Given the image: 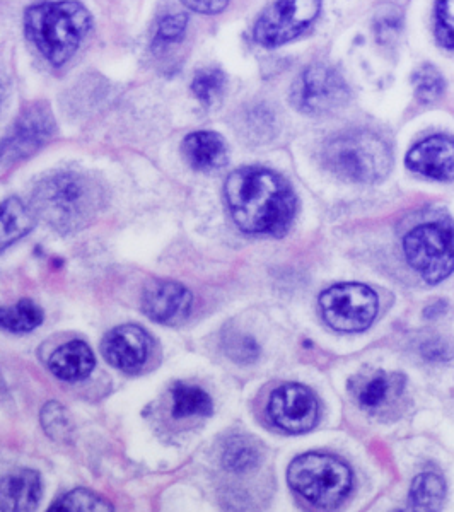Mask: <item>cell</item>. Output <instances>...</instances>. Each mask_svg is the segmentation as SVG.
<instances>
[{
    "mask_svg": "<svg viewBox=\"0 0 454 512\" xmlns=\"http://www.w3.org/2000/svg\"><path fill=\"white\" fill-rule=\"evenodd\" d=\"M320 311L326 325L344 333H359L373 325L379 299L369 286L347 282L321 292Z\"/></svg>",
    "mask_w": 454,
    "mask_h": 512,
    "instance_id": "obj_8",
    "label": "cell"
},
{
    "mask_svg": "<svg viewBox=\"0 0 454 512\" xmlns=\"http://www.w3.org/2000/svg\"><path fill=\"white\" fill-rule=\"evenodd\" d=\"M287 480L296 494L323 509L340 506L352 489L349 466L330 454L297 456L289 465Z\"/></svg>",
    "mask_w": 454,
    "mask_h": 512,
    "instance_id": "obj_5",
    "label": "cell"
},
{
    "mask_svg": "<svg viewBox=\"0 0 454 512\" xmlns=\"http://www.w3.org/2000/svg\"><path fill=\"white\" fill-rule=\"evenodd\" d=\"M268 417L289 434H304L315 429L320 420V403L303 384H284L270 395Z\"/></svg>",
    "mask_w": 454,
    "mask_h": 512,
    "instance_id": "obj_11",
    "label": "cell"
},
{
    "mask_svg": "<svg viewBox=\"0 0 454 512\" xmlns=\"http://www.w3.org/2000/svg\"><path fill=\"white\" fill-rule=\"evenodd\" d=\"M408 265L427 284H439L454 272V222L451 219L422 222L403 238Z\"/></svg>",
    "mask_w": 454,
    "mask_h": 512,
    "instance_id": "obj_6",
    "label": "cell"
},
{
    "mask_svg": "<svg viewBox=\"0 0 454 512\" xmlns=\"http://www.w3.org/2000/svg\"><path fill=\"white\" fill-rule=\"evenodd\" d=\"M33 226H35V212L31 207H28L23 200L16 197L4 200L2 219H0L2 250H6L7 246H11L18 239L30 234Z\"/></svg>",
    "mask_w": 454,
    "mask_h": 512,
    "instance_id": "obj_19",
    "label": "cell"
},
{
    "mask_svg": "<svg viewBox=\"0 0 454 512\" xmlns=\"http://www.w3.org/2000/svg\"><path fill=\"white\" fill-rule=\"evenodd\" d=\"M187 23V12H176V14L164 16L159 21L158 31H156V36H154L152 48L159 50V48L168 47L171 43L180 41L183 35H185V30H187Z\"/></svg>",
    "mask_w": 454,
    "mask_h": 512,
    "instance_id": "obj_28",
    "label": "cell"
},
{
    "mask_svg": "<svg viewBox=\"0 0 454 512\" xmlns=\"http://www.w3.org/2000/svg\"><path fill=\"white\" fill-rule=\"evenodd\" d=\"M415 96L420 103L431 105L441 98L446 89V82L439 70L431 64L422 65L414 74Z\"/></svg>",
    "mask_w": 454,
    "mask_h": 512,
    "instance_id": "obj_25",
    "label": "cell"
},
{
    "mask_svg": "<svg viewBox=\"0 0 454 512\" xmlns=\"http://www.w3.org/2000/svg\"><path fill=\"white\" fill-rule=\"evenodd\" d=\"M222 345H224V352L239 364H253L260 355V347L253 337L236 330H231L224 335Z\"/></svg>",
    "mask_w": 454,
    "mask_h": 512,
    "instance_id": "obj_27",
    "label": "cell"
},
{
    "mask_svg": "<svg viewBox=\"0 0 454 512\" xmlns=\"http://www.w3.org/2000/svg\"><path fill=\"white\" fill-rule=\"evenodd\" d=\"M449 352L451 350L448 349V345L441 342V340H431V342H427V344L422 347V354L427 357V359H432V361H444V359H448Z\"/></svg>",
    "mask_w": 454,
    "mask_h": 512,
    "instance_id": "obj_32",
    "label": "cell"
},
{
    "mask_svg": "<svg viewBox=\"0 0 454 512\" xmlns=\"http://www.w3.org/2000/svg\"><path fill=\"white\" fill-rule=\"evenodd\" d=\"M349 99V86L332 65L311 64L292 82V106L308 117H325L342 110Z\"/></svg>",
    "mask_w": 454,
    "mask_h": 512,
    "instance_id": "obj_7",
    "label": "cell"
},
{
    "mask_svg": "<svg viewBox=\"0 0 454 512\" xmlns=\"http://www.w3.org/2000/svg\"><path fill=\"white\" fill-rule=\"evenodd\" d=\"M436 38L441 47L454 50V0L437 2Z\"/></svg>",
    "mask_w": 454,
    "mask_h": 512,
    "instance_id": "obj_29",
    "label": "cell"
},
{
    "mask_svg": "<svg viewBox=\"0 0 454 512\" xmlns=\"http://www.w3.org/2000/svg\"><path fill=\"white\" fill-rule=\"evenodd\" d=\"M50 512H99V511H113V506L108 504L105 499H101L99 495L94 494L88 489H76L65 494L60 501L55 502L50 509Z\"/></svg>",
    "mask_w": 454,
    "mask_h": 512,
    "instance_id": "obj_24",
    "label": "cell"
},
{
    "mask_svg": "<svg viewBox=\"0 0 454 512\" xmlns=\"http://www.w3.org/2000/svg\"><path fill=\"white\" fill-rule=\"evenodd\" d=\"M108 204L101 180L82 171H60L47 176L31 193V209L59 233H77L88 227Z\"/></svg>",
    "mask_w": 454,
    "mask_h": 512,
    "instance_id": "obj_2",
    "label": "cell"
},
{
    "mask_svg": "<svg viewBox=\"0 0 454 512\" xmlns=\"http://www.w3.org/2000/svg\"><path fill=\"white\" fill-rule=\"evenodd\" d=\"M140 306L144 315L161 325H180L187 320L193 306L192 292L175 280L156 279L147 282Z\"/></svg>",
    "mask_w": 454,
    "mask_h": 512,
    "instance_id": "obj_12",
    "label": "cell"
},
{
    "mask_svg": "<svg viewBox=\"0 0 454 512\" xmlns=\"http://www.w3.org/2000/svg\"><path fill=\"white\" fill-rule=\"evenodd\" d=\"M96 366L93 350L82 340H72L53 352L48 359V369L55 378L74 383L88 378Z\"/></svg>",
    "mask_w": 454,
    "mask_h": 512,
    "instance_id": "obj_17",
    "label": "cell"
},
{
    "mask_svg": "<svg viewBox=\"0 0 454 512\" xmlns=\"http://www.w3.org/2000/svg\"><path fill=\"white\" fill-rule=\"evenodd\" d=\"M224 88H226V76L221 69L198 70L193 77V94L204 105H212L221 96Z\"/></svg>",
    "mask_w": 454,
    "mask_h": 512,
    "instance_id": "obj_26",
    "label": "cell"
},
{
    "mask_svg": "<svg viewBox=\"0 0 454 512\" xmlns=\"http://www.w3.org/2000/svg\"><path fill=\"white\" fill-rule=\"evenodd\" d=\"M151 337L137 325H122L106 333L101 354L110 366L127 374L139 373L151 354Z\"/></svg>",
    "mask_w": 454,
    "mask_h": 512,
    "instance_id": "obj_13",
    "label": "cell"
},
{
    "mask_svg": "<svg viewBox=\"0 0 454 512\" xmlns=\"http://www.w3.org/2000/svg\"><path fill=\"white\" fill-rule=\"evenodd\" d=\"M262 463L260 444L248 436H234L227 439L222 451V465L227 472H253Z\"/></svg>",
    "mask_w": 454,
    "mask_h": 512,
    "instance_id": "obj_20",
    "label": "cell"
},
{
    "mask_svg": "<svg viewBox=\"0 0 454 512\" xmlns=\"http://www.w3.org/2000/svg\"><path fill=\"white\" fill-rule=\"evenodd\" d=\"M349 388L362 410L379 414L388 410L402 396L405 378L386 371H371L352 378Z\"/></svg>",
    "mask_w": 454,
    "mask_h": 512,
    "instance_id": "obj_15",
    "label": "cell"
},
{
    "mask_svg": "<svg viewBox=\"0 0 454 512\" xmlns=\"http://www.w3.org/2000/svg\"><path fill=\"white\" fill-rule=\"evenodd\" d=\"M227 209L246 234L280 238L296 216L297 200L289 181L272 169L246 166L227 176Z\"/></svg>",
    "mask_w": 454,
    "mask_h": 512,
    "instance_id": "obj_1",
    "label": "cell"
},
{
    "mask_svg": "<svg viewBox=\"0 0 454 512\" xmlns=\"http://www.w3.org/2000/svg\"><path fill=\"white\" fill-rule=\"evenodd\" d=\"M323 161L342 180L374 185L390 175L393 152L386 140L371 130H349L326 142Z\"/></svg>",
    "mask_w": 454,
    "mask_h": 512,
    "instance_id": "obj_4",
    "label": "cell"
},
{
    "mask_svg": "<svg viewBox=\"0 0 454 512\" xmlns=\"http://www.w3.org/2000/svg\"><path fill=\"white\" fill-rule=\"evenodd\" d=\"M41 424H43V429L52 437L62 439V437L70 434L69 417H67L64 407L59 403H48L43 407V410H41Z\"/></svg>",
    "mask_w": 454,
    "mask_h": 512,
    "instance_id": "obj_30",
    "label": "cell"
},
{
    "mask_svg": "<svg viewBox=\"0 0 454 512\" xmlns=\"http://www.w3.org/2000/svg\"><path fill=\"white\" fill-rule=\"evenodd\" d=\"M2 511H33L40 504L41 480L33 470H18L2 478Z\"/></svg>",
    "mask_w": 454,
    "mask_h": 512,
    "instance_id": "obj_18",
    "label": "cell"
},
{
    "mask_svg": "<svg viewBox=\"0 0 454 512\" xmlns=\"http://www.w3.org/2000/svg\"><path fill=\"white\" fill-rule=\"evenodd\" d=\"M55 128V118L48 103L26 106L2 139V161L9 164L30 158L52 139Z\"/></svg>",
    "mask_w": 454,
    "mask_h": 512,
    "instance_id": "obj_10",
    "label": "cell"
},
{
    "mask_svg": "<svg viewBox=\"0 0 454 512\" xmlns=\"http://www.w3.org/2000/svg\"><path fill=\"white\" fill-rule=\"evenodd\" d=\"M43 320H45L43 309L31 299H23L9 308L2 309L0 313L2 328L12 333L33 332L43 323Z\"/></svg>",
    "mask_w": 454,
    "mask_h": 512,
    "instance_id": "obj_23",
    "label": "cell"
},
{
    "mask_svg": "<svg viewBox=\"0 0 454 512\" xmlns=\"http://www.w3.org/2000/svg\"><path fill=\"white\" fill-rule=\"evenodd\" d=\"M318 0H282L260 14L253 28V38L265 48H277L303 35L320 16Z\"/></svg>",
    "mask_w": 454,
    "mask_h": 512,
    "instance_id": "obj_9",
    "label": "cell"
},
{
    "mask_svg": "<svg viewBox=\"0 0 454 512\" xmlns=\"http://www.w3.org/2000/svg\"><path fill=\"white\" fill-rule=\"evenodd\" d=\"M181 154L195 171L202 173L224 168L229 159V149L224 137L209 130L188 134L181 142Z\"/></svg>",
    "mask_w": 454,
    "mask_h": 512,
    "instance_id": "obj_16",
    "label": "cell"
},
{
    "mask_svg": "<svg viewBox=\"0 0 454 512\" xmlns=\"http://www.w3.org/2000/svg\"><path fill=\"white\" fill-rule=\"evenodd\" d=\"M446 499V483L434 473H422L412 482L410 504L420 511H437Z\"/></svg>",
    "mask_w": 454,
    "mask_h": 512,
    "instance_id": "obj_22",
    "label": "cell"
},
{
    "mask_svg": "<svg viewBox=\"0 0 454 512\" xmlns=\"http://www.w3.org/2000/svg\"><path fill=\"white\" fill-rule=\"evenodd\" d=\"M93 18L81 2H40L24 12V31L53 67L72 59L88 36Z\"/></svg>",
    "mask_w": 454,
    "mask_h": 512,
    "instance_id": "obj_3",
    "label": "cell"
},
{
    "mask_svg": "<svg viewBox=\"0 0 454 512\" xmlns=\"http://www.w3.org/2000/svg\"><path fill=\"white\" fill-rule=\"evenodd\" d=\"M407 168L432 180H454V140L448 135H432L408 151Z\"/></svg>",
    "mask_w": 454,
    "mask_h": 512,
    "instance_id": "obj_14",
    "label": "cell"
},
{
    "mask_svg": "<svg viewBox=\"0 0 454 512\" xmlns=\"http://www.w3.org/2000/svg\"><path fill=\"white\" fill-rule=\"evenodd\" d=\"M183 6L200 12V14H219L229 6L227 0H197V2H183Z\"/></svg>",
    "mask_w": 454,
    "mask_h": 512,
    "instance_id": "obj_31",
    "label": "cell"
},
{
    "mask_svg": "<svg viewBox=\"0 0 454 512\" xmlns=\"http://www.w3.org/2000/svg\"><path fill=\"white\" fill-rule=\"evenodd\" d=\"M171 415L175 419L209 417L212 414V398L202 388L192 384L176 383L171 388Z\"/></svg>",
    "mask_w": 454,
    "mask_h": 512,
    "instance_id": "obj_21",
    "label": "cell"
}]
</instances>
